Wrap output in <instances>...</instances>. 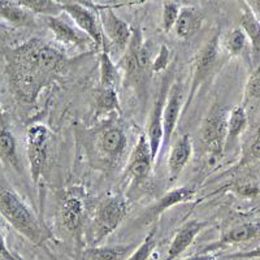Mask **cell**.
<instances>
[{
  "label": "cell",
  "mask_w": 260,
  "mask_h": 260,
  "mask_svg": "<svg viewBox=\"0 0 260 260\" xmlns=\"http://www.w3.org/2000/svg\"><path fill=\"white\" fill-rule=\"evenodd\" d=\"M95 145L104 161L115 164L121 159L126 150L127 137L117 125H106L98 132Z\"/></svg>",
  "instance_id": "cell-10"
},
{
  "label": "cell",
  "mask_w": 260,
  "mask_h": 260,
  "mask_svg": "<svg viewBox=\"0 0 260 260\" xmlns=\"http://www.w3.org/2000/svg\"><path fill=\"white\" fill-rule=\"evenodd\" d=\"M180 4L176 3V2H164L162 3L161 27L166 32H169L175 27L176 21L180 15Z\"/></svg>",
  "instance_id": "cell-31"
},
{
  "label": "cell",
  "mask_w": 260,
  "mask_h": 260,
  "mask_svg": "<svg viewBox=\"0 0 260 260\" xmlns=\"http://www.w3.org/2000/svg\"><path fill=\"white\" fill-rule=\"evenodd\" d=\"M0 215L16 232L37 246H42L51 237L22 199L9 189H0Z\"/></svg>",
  "instance_id": "cell-2"
},
{
  "label": "cell",
  "mask_w": 260,
  "mask_h": 260,
  "mask_svg": "<svg viewBox=\"0 0 260 260\" xmlns=\"http://www.w3.org/2000/svg\"><path fill=\"white\" fill-rule=\"evenodd\" d=\"M183 104V89L180 82H175L172 85L166 99L164 110H162V145L161 147H167L171 142V138L175 133L177 126L178 117Z\"/></svg>",
  "instance_id": "cell-12"
},
{
  "label": "cell",
  "mask_w": 260,
  "mask_h": 260,
  "mask_svg": "<svg viewBox=\"0 0 260 260\" xmlns=\"http://www.w3.org/2000/svg\"><path fill=\"white\" fill-rule=\"evenodd\" d=\"M129 212L126 199L122 195L110 197L101 202L92 217L90 228V242L92 246H98L110 237L124 221Z\"/></svg>",
  "instance_id": "cell-3"
},
{
  "label": "cell",
  "mask_w": 260,
  "mask_h": 260,
  "mask_svg": "<svg viewBox=\"0 0 260 260\" xmlns=\"http://www.w3.org/2000/svg\"><path fill=\"white\" fill-rule=\"evenodd\" d=\"M152 166H154V159L151 155L147 137L146 134H141L125 168V176L132 178L134 182H139L148 177Z\"/></svg>",
  "instance_id": "cell-11"
},
{
  "label": "cell",
  "mask_w": 260,
  "mask_h": 260,
  "mask_svg": "<svg viewBox=\"0 0 260 260\" xmlns=\"http://www.w3.org/2000/svg\"><path fill=\"white\" fill-rule=\"evenodd\" d=\"M192 152L191 139L189 134L180 137L172 146L171 154L168 157V177L171 182H175L178 176L182 173L183 168L186 167Z\"/></svg>",
  "instance_id": "cell-18"
},
{
  "label": "cell",
  "mask_w": 260,
  "mask_h": 260,
  "mask_svg": "<svg viewBox=\"0 0 260 260\" xmlns=\"http://www.w3.org/2000/svg\"><path fill=\"white\" fill-rule=\"evenodd\" d=\"M240 24L251 47V60L254 67H257L260 64V21L247 3H242Z\"/></svg>",
  "instance_id": "cell-16"
},
{
  "label": "cell",
  "mask_w": 260,
  "mask_h": 260,
  "mask_svg": "<svg viewBox=\"0 0 260 260\" xmlns=\"http://www.w3.org/2000/svg\"><path fill=\"white\" fill-rule=\"evenodd\" d=\"M245 160L246 161H260V133L255 136L248 146Z\"/></svg>",
  "instance_id": "cell-34"
},
{
  "label": "cell",
  "mask_w": 260,
  "mask_h": 260,
  "mask_svg": "<svg viewBox=\"0 0 260 260\" xmlns=\"http://www.w3.org/2000/svg\"><path fill=\"white\" fill-rule=\"evenodd\" d=\"M259 237L260 225L254 224V222H245V224H240L237 225V226L232 228L231 231H228L226 233H224L220 237V240H217L213 243H210L207 246H204L199 252L201 254H213L215 251H217L220 248L226 247V246L248 242V241L259 238Z\"/></svg>",
  "instance_id": "cell-13"
},
{
  "label": "cell",
  "mask_w": 260,
  "mask_h": 260,
  "mask_svg": "<svg viewBox=\"0 0 260 260\" xmlns=\"http://www.w3.org/2000/svg\"><path fill=\"white\" fill-rule=\"evenodd\" d=\"M215 259H216L215 254H201V252H198V254L192 255V256H189L183 260H215Z\"/></svg>",
  "instance_id": "cell-37"
},
{
  "label": "cell",
  "mask_w": 260,
  "mask_h": 260,
  "mask_svg": "<svg viewBox=\"0 0 260 260\" xmlns=\"http://www.w3.org/2000/svg\"><path fill=\"white\" fill-rule=\"evenodd\" d=\"M169 48L167 47L166 45H162L160 47L159 53H157V56L155 57V60L152 61V65H151V69L155 73H160V72L166 71V68L168 67L169 64Z\"/></svg>",
  "instance_id": "cell-33"
},
{
  "label": "cell",
  "mask_w": 260,
  "mask_h": 260,
  "mask_svg": "<svg viewBox=\"0 0 260 260\" xmlns=\"http://www.w3.org/2000/svg\"><path fill=\"white\" fill-rule=\"evenodd\" d=\"M194 195L195 189L192 186H182L177 187V189L175 190H171V191L167 192L162 198H160L152 207H150L146 211L145 215H143V221H152L155 217H159L164 211L173 207L176 204L185 203V202L191 201V199L194 198Z\"/></svg>",
  "instance_id": "cell-17"
},
{
  "label": "cell",
  "mask_w": 260,
  "mask_h": 260,
  "mask_svg": "<svg viewBox=\"0 0 260 260\" xmlns=\"http://www.w3.org/2000/svg\"><path fill=\"white\" fill-rule=\"evenodd\" d=\"M133 248V245L91 246L82 252V260H124Z\"/></svg>",
  "instance_id": "cell-24"
},
{
  "label": "cell",
  "mask_w": 260,
  "mask_h": 260,
  "mask_svg": "<svg viewBox=\"0 0 260 260\" xmlns=\"http://www.w3.org/2000/svg\"><path fill=\"white\" fill-rule=\"evenodd\" d=\"M247 43L248 41L246 38V34L241 27L231 30V32L225 38V48H226L228 52L231 55H234V56H238V55L243 53V51L247 48Z\"/></svg>",
  "instance_id": "cell-29"
},
{
  "label": "cell",
  "mask_w": 260,
  "mask_h": 260,
  "mask_svg": "<svg viewBox=\"0 0 260 260\" xmlns=\"http://www.w3.org/2000/svg\"><path fill=\"white\" fill-rule=\"evenodd\" d=\"M0 257L3 260H18L20 259V256L16 254H13L11 250L8 248V246H7L6 243V240H4V236L2 234V232H0Z\"/></svg>",
  "instance_id": "cell-36"
},
{
  "label": "cell",
  "mask_w": 260,
  "mask_h": 260,
  "mask_svg": "<svg viewBox=\"0 0 260 260\" xmlns=\"http://www.w3.org/2000/svg\"><path fill=\"white\" fill-rule=\"evenodd\" d=\"M247 113L242 106L234 107L233 110L228 115V134L226 143H225V151L236 143L238 137L243 133L247 127Z\"/></svg>",
  "instance_id": "cell-25"
},
{
  "label": "cell",
  "mask_w": 260,
  "mask_h": 260,
  "mask_svg": "<svg viewBox=\"0 0 260 260\" xmlns=\"http://www.w3.org/2000/svg\"><path fill=\"white\" fill-rule=\"evenodd\" d=\"M85 203L76 194H69L64 198L60 208V216L64 226L71 232H77L82 225Z\"/></svg>",
  "instance_id": "cell-20"
},
{
  "label": "cell",
  "mask_w": 260,
  "mask_h": 260,
  "mask_svg": "<svg viewBox=\"0 0 260 260\" xmlns=\"http://www.w3.org/2000/svg\"><path fill=\"white\" fill-rule=\"evenodd\" d=\"M0 27H6V25L2 24V22H0Z\"/></svg>",
  "instance_id": "cell-40"
},
{
  "label": "cell",
  "mask_w": 260,
  "mask_h": 260,
  "mask_svg": "<svg viewBox=\"0 0 260 260\" xmlns=\"http://www.w3.org/2000/svg\"><path fill=\"white\" fill-rule=\"evenodd\" d=\"M3 116V111H2V108H0V117Z\"/></svg>",
  "instance_id": "cell-39"
},
{
  "label": "cell",
  "mask_w": 260,
  "mask_h": 260,
  "mask_svg": "<svg viewBox=\"0 0 260 260\" xmlns=\"http://www.w3.org/2000/svg\"><path fill=\"white\" fill-rule=\"evenodd\" d=\"M150 65H152L150 50L147 45L143 43L141 29L134 27L129 45L125 48L124 56L120 60L118 67L124 72L127 83H141L145 81Z\"/></svg>",
  "instance_id": "cell-4"
},
{
  "label": "cell",
  "mask_w": 260,
  "mask_h": 260,
  "mask_svg": "<svg viewBox=\"0 0 260 260\" xmlns=\"http://www.w3.org/2000/svg\"><path fill=\"white\" fill-rule=\"evenodd\" d=\"M166 99V86H161V90H160L156 101H155L154 108L151 111L147 134H146L154 161L156 160V156L162 145V110H164Z\"/></svg>",
  "instance_id": "cell-14"
},
{
  "label": "cell",
  "mask_w": 260,
  "mask_h": 260,
  "mask_svg": "<svg viewBox=\"0 0 260 260\" xmlns=\"http://www.w3.org/2000/svg\"><path fill=\"white\" fill-rule=\"evenodd\" d=\"M202 22H203V15L201 11L194 7H183L180 9V15L173 29L178 38L187 41L199 31Z\"/></svg>",
  "instance_id": "cell-21"
},
{
  "label": "cell",
  "mask_w": 260,
  "mask_h": 260,
  "mask_svg": "<svg viewBox=\"0 0 260 260\" xmlns=\"http://www.w3.org/2000/svg\"><path fill=\"white\" fill-rule=\"evenodd\" d=\"M87 4L98 12V18L101 22L103 34L106 32L107 37L112 41V43L118 50H125L132 38L133 27H130L129 24H126L121 17H118L111 7L96 6L91 3Z\"/></svg>",
  "instance_id": "cell-9"
},
{
  "label": "cell",
  "mask_w": 260,
  "mask_h": 260,
  "mask_svg": "<svg viewBox=\"0 0 260 260\" xmlns=\"http://www.w3.org/2000/svg\"><path fill=\"white\" fill-rule=\"evenodd\" d=\"M260 98V64L255 67L254 72L250 74L245 87V101L251 102Z\"/></svg>",
  "instance_id": "cell-32"
},
{
  "label": "cell",
  "mask_w": 260,
  "mask_h": 260,
  "mask_svg": "<svg viewBox=\"0 0 260 260\" xmlns=\"http://www.w3.org/2000/svg\"><path fill=\"white\" fill-rule=\"evenodd\" d=\"M18 260H22V259H21V257H20V259H18Z\"/></svg>",
  "instance_id": "cell-41"
},
{
  "label": "cell",
  "mask_w": 260,
  "mask_h": 260,
  "mask_svg": "<svg viewBox=\"0 0 260 260\" xmlns=\"http://www.w3.org/2000/svg\"><path fill=\"white\" fill-rule=\"evenodd\" d=\"M47 26L52 31L57 43L65 47H82L86 45V39L81 36L78 30L59 16L47 17Z\"/></svg>",
  "instance_id": "cell-19"
},
{
  "label": "cell",
  "mask_w": 260,
  "mask_h": 260,
  "mask_svg": "<svg viewBox=\"0 0 260 260\" xmlns=\"http://www.w3.org/2000/svg\"><path fill=\"white\" fill-rule=\"evenodd\" d=\"M62 12L68 13L69 17L77 25L80 30H82L86 36L94 42L96 48L103 50L107 47L104 42V34L102 30L99 18L95 16L94 9L87 3H62Z\"/></svg>",
  "instance_id": "cell-8"
},
{
  "label": "cell",
  "mask_w": 260,
  "mask_h": 260,
  "mask_svg": "<svg viewBox=\"0 0 260 260\" xmlns=\"http://www.w3.org/2000/svg\"><path fill=\"white\" fill-rule=\"evenodd\" d=\"M248 6L251 7V9L254 11V13L256 15V17L260 21V2H248Z\"/></svg>",
  "instance_id": "cell-38"
},
{
  "label": "cell",
  "mask_w": 260,
  "mask_h": 260,
  "mask_svg": "<svg viewBox=\"0 0 260 260\" xmlns=\"http://www.w3.org/2000/svg\"><path fill=\"white\" fill-rule=\"evenodd\" d=\"M0 260H3V259H2V257H0Z\"/></svg>",
  "instance_id": "cell-42"
},
{
  "label": "cell",
  "mask_w": 260,
  "mask_h": 260,
  "mask_svg": "<svg viewBox=\"0 0 260 260\" xmlns=\"http://www.w3.org/2000/svg\"><path fill=\"white\" fill-rule=\"evenodd\" d=\"M206 225H207V222L199 221V220H191V221L182 225L176 233V236L173 237L164 260H176L177 257H180L194 242L197 236L203 231Z\"/></svg>",
  "instance_id": "cell-15"
},
{
  "label": "cell",
  "mask_w": 260,
  "mask_h": 260,
  "mask_svg": "<svg viewBox=\"0 0 260 260\" xmlns=\"http://www.w3.org/2000/svg\"><path fill=\"white\" fill-rule=\"evenodd\" d=\"M4 56L7 64L37 72L52 81L68 68V60L64 55L39 38H31L17 47L8 48Z\"/></svg>",
  "instance_id": "cell-1"
},
{
  "label": "cell",
  "mask_w": 260,
  "mask_h": 260,
  "mask_svg": "<svg viewBox=\"0 0 260 260\" xmlns=\"http://www.w3.org/2000/svg\"><path fill=\"white\" fill-rule=\"evenodd\" d=\"M0 161L3 162L4 166L21 172V162L20 157H18L16 138L6 125L3 116L0 117Z\"/></svg>",
  "instance_id": "cell-22"
},
{
  "label": "cell",
  "mask_w": 260,
  "mask_h": 260,
  "mask_svg": "<svg viewBox=\"0 0 260 260\" xmlns=\"http://www.w3.org/2000/svg\"><path fill=\"white\" fill-rule=\"evenodd\" d=\"M0 18L15 27H31L36 25L34 15L20 2H0Z\"/></svg>",
  "instance_id": "cell-23"
},
{
  "label": "cell",
  "mask_w": 260,
  "mask_h": 260,
  "mask_svg": "<svg viewBox=\"0 0 260 260\" xmlns=\"http://www.w3.org/2000/svg\"><path fill=\"white\" fill-rule=\"evenodd\" d=\"M228 111L224 107L216 104L203 124V145L208 154L219 157L224 154L228 134Z\"/></svg>",
  "instance_id": "cell-7"
},
{
  "label": "cell",
  "mask_w": 260,
  "mask_h": 260,
  "mask_svg": "<svg viewBox=\"0 0 260 260\" xmlns=\"http://www.w3.org/2000/svg\"><path fill=\"white\" fill-rule=\"evenodd\" d=\"M156 232L151 231L147 236L145 237V240L138 247L133 251V254L127 256L125 260H148L151 255L154 254L155 248H156Z\"/></svg>",
  "instance_id": "cell-30"
},
{
  "label": "cell",
  "mask_w": 260,
  "mask_h": 260,
  "mask_svg": "<svg viewBox=\"0 0 260 260\" xmlns=\"http://www.w3.org/2000/svg\"><path fill=\"white\" fill-rule=\"evenodd\" d=\"M224 259L226 260H251V259H260V246L248 250V251L234 252V254L225 255Z\"/></svg>",
  "instance_id": "cell-35"
},
{
  "label": "cell",
  "mask_w": 260,
  "mask_h": 260,
  "mask_svg": "<svg viewBox=\"0 0 260 260\" xmlns=\"http://www.w3.org/2000/svg\"><path fill=\"white\" fill-rule=\"evenodd\" d=\"M20 4L32 15L38 13L47 17H57L62 12V3L53 0H21Z\"/></svg>",
  "instance_id": "cell-27"
},
{
  "label": "cell",
  "mask_w": 260,
  "mask_h": 260,
  "mask_svg": "<svg viewBox=\"0 0 260 260\" xmlns=\"http://www.w3.org/2000/svg\"><path fill=\"white\" fill-rule=\"evenodd\" d=\"M95 107L96 112L101 115L113 112V111H121L120 103H118L117 90L113 89H102L98 91L96 99H95Z\"/></svg>",
  "instance_id": "cell-28"
},
{
  "label": "cell",
  "mask_w": 260,
  "mask_h": 260,
  "mask_svg": "<svg viewBox=\"0 0 260 260\" xmlns=\"http://www.w3.org/2000/svg\"><path fill=\"white\" fill-rule=\"evenodd\" d=\"M51 133L45 125H31L26 132V154L29 159L30 176L32 182L38 183L39 178L45 173L48 160Z\"/></svg>",
  "instance_id": "cell-6"
},
{
  "label": "cell",
  "mask_w": 260,
  "mask_h": 260,
  "mask_svg": "<svg viewBox=\"0 0 260 260\" xmlns=\"http://www.w3.org/2000/svg\"><path fill=\"white\" fill-rule=\"evenodd\" d=\"M220 50V27L216 29L211 38L208 39L201 50L198 51L194 60V68H192V80L190 86L189 96L186 101V108L191 104L192 98L197 94L202 85H203L207 78L212 74L215 65L219 59Z\"/></svg>",
  "instance_id": "cell-5"
},
{
  "label": "cell",
  "mask_w": 260,
  "mask_h": 260,
  "mask_svg": "<svg viewBox=\"0 0 260 260\" xmlns=\"http://www.w3.org/2000/svg\"><path fill=\"white\" fill-rule=\"evenodd\" d=\"M120 83V72L117 65L113 64L108 48L101 50V87L102 89L117 90Z\"/></svg>",
  "instance_id": "cell-26"
}]
</instances>
